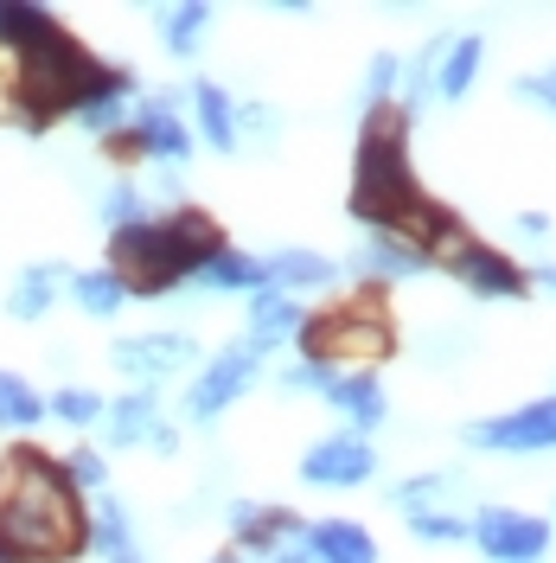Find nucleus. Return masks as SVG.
Here are the masks:
<instances>
[{"instance_id": "1", "label": "nucleus", "mask_w": 556, "mask_h": 563, "mask_svg": "<svg viewBox=\"0 0 556 563\" xmlns=\"http://www.w3.org/2000/svg\"><path fill=\"white\" fill-rule=\"evenodd\" d=\"M0 544L20 563H70L90 544L77 487L45 449H13L0 461Z\"/></svg>"}, {"instance_id": "2", "label": "nucleus", "mask_w": 556, "mask_h": 563, "mask_svg": "<svg viewBox=\"0 0 556 563\" xmlns=\"http://www.w3.org/2000/svg\"><path fill=\"white\" fill-rule=\"evenodd\" d=\"M224 250V231L211 224L205 211H174L167 224H129V231H115L109 238V276L129 288V301H154V295H167L179 282H192L205 269L211 256Z\"/></svg>"}, {"instance_id": "3", "label": "nucleus", "mask_w": 556, "mask_h": 563, "mask_svg": "<svg viewBox=\"0 0 556 563\" xmlns=\"http://www.w3.org/2000/svg\"><path fill=\"white\" fill-rule=\"evenodd\" d=\"M352 218H365L371 231H403L429 192L416 186L410 167V141H403V115L397 109H371L365 135H358V161H352Z\"/></svg>"}, {"instance_id": "4", "label": "nucleus", "mask_w": 556, "mask_h": 563, "mask_svg": "<svg viewBox=\"0 0 556 563\" xmlns=\"http://www.w3.org/2000/svg\"><path fill=\"white\" fill-rule=\"evenodd\" d=\"M109 77V65H97L77 38L52 20L20 45V77H13V97H20V129H52L58 115H77L84 97Z\"/></svg>"}, {"instance_id": "5", "label": "nucleus", "mask_w": 556, "mask_h": 563, "mask_svg": "<svg viewBox=\"0 0 556 563\" xmlns=\"http://www.w3.org/2000/svg\"><path fill=\"white\" fill-rule=\"evenodd\" d=\"M397 346L383 308L365 295V301H346V308H326V314L301 320V352L313 365H340V358H383Z\"/></svg>"}, {"instance_id": "6", "label": "nucleus", "mask_w": 556, "mask_h": 563, "mask_svg": "<svg viewBox=\"0 0 556 563\" xmlns=\"http://www.w3.org/2000/svg\"><path fill=\"white\" fill-rule=\"evenodd\" d=\"M256 372H263V346H256V340L224 346V352L205 365V378L186 390V422H218L249 385H256Z\"/></svg>"}, {"instance_id": "7", "label": "nucleus", "mask_w": 556, "mask_h": 563, "mask_svg": "<svg viewBox=\"0 0 556 563\" xmlns=\"http://www.w3.org/2000/svg\"><path fill=\"white\" fill-rule=\"evenodd\" d=\"M474 449H492V455H537V449H556V397L544 404H519L505 417H487L467 429Z\"/></svg>"}, {"instance_id": "8", "label": "nucleus", "mask_w": 556, "mask_h": 563, "mask_svg": "<svg viewBox=\"0 0 556 563\" xmlns=\"http://www.w3.org/2000/svg\"><path fill=\"white\" fill-rule=\"evenodd\" d=\"M467 531H474V544H480L492 563H537L551 551V526L531 519V512H512V506H487Z\"/></svg>"}, {"instance_id": "9", "label": "nucleus", "mask_w": 556, "mask_h": 563, "mask_svg": "<svg viewBox=\"0 0 556 563\" xmlns=\"http://www.w3.org/2000/svg\"><path fill=\"white\" fill-rule=\"evenodd\" d=\"M371 474H378V455H371L365 435H326V442H313L301 455V481L308 487H358Z\"/></svg>"}, {"instance_id": "10", "label": "nucleus", "mask_w": 556, "mask_h": 563, "mask_svg": "<svg viewBox=\"0 0 556 563\" xmlns=\"http://www.w3.org/2000/svg\"><path fill=\"white\" fill-rule=\"evenodd\" d=\"M186 358H192L186 333H135V340H115V352H109V365L122 378H135V385L174 378V372H186Z\"/></svg>"}, {"instance_id": "11", "label": "nucleus", "mask_w": 556, "mask_h": 563, "mask_svg": "<svg viewBox=\"0 0 556 563\" xmlns=\"http://www.w3.org/2000/svg\"><path fill=\"white\" fill-rule=\"evenodd\" d=\"M448 269L467 282L474 295H499V301H519L524 282H531L505 250H487V244H474V238H460V244L448 250Z\"/></svg>"}, {"instance_id": "12", "label": "nucleus", "mask_w": 556, "mask_h": 563, "mask_svg": "<svg viewBox=\"0 0 556 563\" xmlns=\"http://www.w3.org/2000/svg\"><path fill=\"white\" fill-rule=\"evenodd\" d=\"M129 141H135L141 154L167 161V167L192 154V135H186V122L174 115V103H167V97H141V103H135V129H129Z\"/></svg>"}, {"instance_id": "13", "label": "nucleus", "mask_w": 556, "mask_h": 563, "mask_svg": "<svg viewBox=\"0 0 556 563\" xmlns=\"http://www.w3.org/2000/svg\"><path fill=\"white\" fill-rule=\"evenodd\" d=\"M422 269H435V256L410 238H397V231H378L371 244L358 250V276H378V282H403V276H422Z\"/></svg>"}, {"instance_id": "14", "label": "nucleus", "mask_w": 556, "mask_h": 563, "mask_svg": "<svg viewBox=\"0 0 556 563\" xmlns=\"http://www.w3.org/2000/svg\"><path fill=\"white\" fill-rule=\"evenodd\" d=\"M103 422H109V442H115V449H135V442H147V449H154V435L167 429V422H160V397H154V390H129V397L103 404Z\"/></svg>"}, {"instance_id": "15", "label": "nucleus", "mask_w": 556, "mask_h": 563, "mask_svg": "<svg viewBox=\"0 0 556 563\" xmlns=\"http://www.w3.org/2000/svg\"><path fill=\"white\" fill-rule=\"evenodd\" d=\"M308 558L313 563H378V538L352 519H326L308 531Z\"/></svg>"}, {"instance_id": "16", "label": "nucleus", "mask_w": 556, "mask_h": 563, "mask_svg": "<svg viewBox=\"0 0 556 563\" xmlns=\"http://www.w3.org/2000/svg\"><path fill=\"white\" fill-rule=\"evenodd\" d=\"M231 531H237V544L244 551H256V558H269V551H281V538L294 526V512L288 506H231Z\"/></svg>"}, {"instance_id": "17", "label": "nucleus", "mask_w": 556, "mask_h": 563, "mask_svg": "<svg viewBox=\"0 0 556 563\" xmlns=\"http://www.w3.org/2000/svg\"><path fill=\"white\" fill-rule=\"evenodd\" d=\"M301 301L294 295H281V288H256V301H249V340L269 352L276 340H288V333H301Z\"/></svg>"}, {"instance_id": "18", "label": "nucleus", "mask_w": 556, "mask_h": 563, "mask_svg": "<svg viewBox=\"0 0 556 563\" xmlns=\"http://www.w3.org/2000/svg\"><path fill=\"white\" fill-rule=\"evenodd\" d=\"M326 397H333V410H340L346 422H358V429H378V422H383V410H390L371 372H340V378L326 385Z\"/></svg>"}, {"instance_id": "19", "label": "nucleus", "mask_w": 556, "mask_h": 563, "mask_svg": "<svg viewBox=\"0 0 556 563\" xmlns=\"http://www.w3.org/2000/svg\"><path fill=\"white\" fill-rule=\"evenodd\" d=\"M480 58H487V38H448L442 45V65H435V97H448L460 103L467 90H474V77H480Z\"/></svg>"}, {"instance_id": "20", "label": "nucleus", "mask_w": 556, "mask_h": 563, "mask_svg": "<svg viewBox=\"0 0 556 563\" xmlns=\"http://www.w3.org/2000/svg\"><path fill=\"white\" fill-rule=\"evenodd\" d=\"M129 90H135V77L129 70L109 65V77L84 97V109H77V122L84 129H97V135H122V109H129Z\"/></svg>"}, {"instance_id": "21", "label": "nucleus", "mask_w": 556, "mask_h": 563, "mask_svg": "<svg viewBox=\"0 0 556 563\" xmlns=\"http://www.w3.org/2000/svg\"><path fill=\"white\" fill-rule=\"evenodd\" d=\"M90 544L103 551L109 563H147L141 558V544H135V531H129V512L115 506V499H97V519H90Z\"/></svg>"}, {"instance_id": "22", "label": "nucleus", "mask_w": 556, "mask_h": 563, "mask_svg": "<svg viewBox=\"0 0 556 563\" xmlns=\"http://www.w3.org/2000/svg\"><path fill=\"white\" fill-rule=\"evenodd\" d=\"M263 269H269V288H281V295H288V288H326V282L340 276V269H333L326 256H313V250H276Z\"/></svg>"}, {"instance_id": "23", "label": "nucleus", "mask_w": 556, "mask_h": 563, "mask_svg": "<svg viewBox=\"0 0 556 563\" xmlns=\"http://www.w3.org/2000/svg\"><path fill=\"white\" fill-rule=\"evenodd\" d=\"M192 115H199V129H205V141L218 154H237V109H231V97L218 84H199L192 90Z\"/></svg>"}, {"instance_id": "24", "label": "nucleus", "mask_w": 556, "mask_h": 563, "mask_svg": "<svg viewBox=\"0 0 556 563\" xmlns=\"http://www.w3.org/2000/svg\"><path fill=\"white\" fill-rule=\"evenodd\" d=\"M192 282H199V288H249V295H256V288H269V269H263L256 256H244V250L224 244Z\"/></svg>"}, {"instance_id": "25", "label": "nucleus", "mask_w": 556, "mask_h": 563, "mask_svg": "<svg viewBox=\"0 0 556 563\" xmlns=\"http://www.w3.org/2000/svg\"><path fill=\"white\" fill-rule=\"evenodd\" d=\"M70 301H77L90 320H109V314H122L129 288L109 276V269H84V276H70Z\"/></svg>"}, {"instance_id": "26", "label": "nucleus", "mask_w": 556, "mask_h": 563, "mask_svg": "<svg viewBox=\"0 0 556 563\" xmlns=\"http://www.w3.org/2000/svg\"><path fill=\"white\" fill-rule=\"evenodd\" d=\"M205 26H211L205 0H192V7H167V13H160V45H167L174 58H192L199 38H205Z\"/></svg>"}, {"instance_id": "27", "label": "nucleus", "mask_w": 556, "mask_h": 563, "mask_svg": "<svg viewBox=\"0 0 556 563\" xmlns=\"http://www.w3.org/2000/svg\"><path fill=\"white\" fill-rule=\"evenodd\" d=\"M38 417H45V397L26 378L0 372V429H38Z\"/></svg>"}, {"instance_id": "28", "label": "nucleus", "mask_w": 556, "mask_h": 563, "mask_svg": "<svg viewBox=\"0 0 556 563\" xmlns=\"http://www.w3.org/2000/svg\"><path fill=\"white\" fill-rule=\"evenodd\" d=\"M52 288H58V269H52V263L26 269V276L13 282V295H7V314L13 320H38L45 308H52Z\"/></svg>"}, {"instance_id": "29", "label": "nucleus", "mask_w": 556, "mask_h": 563, "mask_svg": "<svg viewBox=\"0 0 556 563\" xmlns=\"http://www.w3.org/2000/svg\"><path fill=\"white\" fill-rule=\"evenodd\" d=\"M45 410H52L58 422H70V429H90V422H103V397H97V390H84V385H65Z\"/></svg>"}, {"instance_id": "30", "label": "nucleus", "mask_w": 556, "mask_h": 563, "mask_svg": "<svg viewBox=\"0 0 556 563\" xmlns=\"http://www.w3.org/2000/svg\"><path fill=\"white\" fill-rule=\"evenodd\" d=\"M103 218H109V231L147 224V192H141V186H129V179H115V186L103 192Z\"/></svg>"}, {"instance_id": "31", "label": "nucleus", "mask_w": 556, "mask_h": 563, "mask_svg": "<svg viewBox=\"0 0 556 563\" xmlns=\"http://www.w3.org/2000/svg\"><path fill=\"white\" fill-rule=\"evenodd\" d=\"M38 26H52V13H45V7H13V0H0V45H13V52H20Z\"/></svg>"}, {"instance_id": "32", "label": "nucleus", "mask_w": 556, "mask_h": 563, "mask_svg": "<svg viewBox=\"0 0 556 563\" xmlns=\"http://www.w3.org/2000/svg\"><path fill=\"white\" fill-rule=\"evenodd\" d=\"M410 531H416L422 544H460V538H474L460 512H410Z\"/></svg>"}, {"instance_id": "33", "label": "nucleus", "mask_w": 556, "mask_h": 563, "mask_svg": "<svg viewBox=\"0 0 556 563\" xmlns=\"http://www.w3.org/2000/svg\"><path fill=\"white\" fill-rule=\"evenodd\" d=\"M442 493H454V474H422V481H403L390 499H397V506H403V519H410V512H429V499H442Z\"/></svg>"}, {"instance_id": "34", "label": "nucleus", "mask_w": 556, "mask_h": 563, "mask_svg": "<svg viewBox=\"0 0 556 563\" xmlns=\"http://www.w3.org/2000/svg\"><path fill=\"white\" fill-rule=\"evenodd\" d=\"M58 467H65V481H70L77 493H103V481H109L103 455H90V449H70V455L58 461Z\"/></svg>"}, {"instance_id": "35", "label": "nucleus", "mask_w": 556, "mask_h": 563, "mask_svg": "<svg viewBox=\"0 0 556 563\" xmlns=\"http://www.w3.org/2000/svg\"><path fill=\"white\" fill-rule=\"evenodd\" d=\"M390 90H397V58H371V70H365V109H383Z\"/></svg>"}, {"instance_id": "36", "label": "nucleus", "mask_w": 556, "mask_h": 563, "mask_svg": "<svg viewBox=\"0 0 556 563\" xmlns=\"http://www.w3.org/2000/svg\"><path fill=\"white\" fill-rule=\"evenodd\" d=\"M333 378H340L333 365H313V358H301V365H288V372H281V390H326Z\"/></svg>"}, {"instance_id": "37", "label": "nucleus", "mask_w": 556, "mask_h": 563, "mask_svg": "<svg viewBox=\"0 0 556 563\" xmlns=\"http://www.w3.org/2000/svg\"><path fill=\"white\" fill-rule=\"evenodd\" d=\"M519 97H531V103L556 109V65H551V70H531V77H519Z\"/></svg>"}, {"instance_id": "38", "label": "nucleus", "mask_w": 556, "mask_h": 563, "mask_svg": "<svg viewBox=\"0 0 556 563\" xmlns=\"http://www.w3.org/2000/svg\"><path fill=\"white\" fill-rule=\"evenodd\" d=\"M519 231H524V238H551V218H537V211H524V218H519Z\"/></svg>"}, {"instance_id": "39", "label": "nucleus", "mask_w": 556, "mask_h": 563, "mask_svg": "<svg viewBox=\"0 0 556 563\" xmlns=\"http://www.w3.org/2000/svg\"><path fill=\"white\" fill-rule=\"evenodd\" d=\"M269 563H313L308 551H269Z\"/></svg>"}, {"instance_id": "40", "label": "nucleus", "mask_w": 556, "mask_h": 563, "mask_svg": "<svg viewBox=\"0 0 556 563\" xmlns=\"http://www.w3.org/2000/svg\"><path fill=\"white\" fill-rule=\"evenodd\" d=\"M537 282H544V288H556V269H537Z\"/></svg>"}, {"instance_id": "41", "label": "nucleus", "mask_w": 556, "mask_h": 563, "mask_svg": "<svg viewBox=\"0 0 556 563\" xmlns=\"http://www.w3.org/2000/svg\"><path fill=\"white\" fill-rule=\"evenodd\" d=\"M0 563H20V558H13V551H7V544H0Z\"/></svg>"}, {"instance_id": "42", "label": "nucleus", "mask_w": 556, "mask_h": 563, "mask_svg": "<svg viewBox=\"0 0 556 563\" xmlns=\"http://www.w3.org/2000/svg\"><path fill=\"white\" fill-rule=\"evenodd\" d=\"M211 563H237V558H211Z\"/></svg>"}]
</instances>
